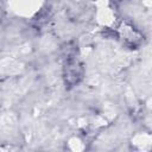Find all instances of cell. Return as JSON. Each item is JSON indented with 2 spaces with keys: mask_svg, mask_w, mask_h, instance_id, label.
Listing matches in <instances>:
<instances>
[{
  "mask_svg": "<svg viewBox=\"0 0 152 152\" xmlns=\"http://www.w3.org/2000/svg\"><path fill=\"white\" fill-rule=\"evenodd\" d=\"M95 19L104 27H110L115 24V12L110 6L109 0H96Z\"/></svg>",
  "mask_w": 152,
  "mask_h": 152,
  "instance_id": "cell-1",
  "label": "cell"
},
{
  "mask_svg": "<svg viewBox=\"0 0 152 152\" xmlns=\"http://www.w3.org/2000/svg\"><path fill=\"white\" fill-rule=\"evenodd\" d=\"M119 34L120 37L131 45H137L140 43L141 40V36L139 34V32L137 30H134L133 26L128 25V24H121L119 27Z\"/></svg>",
  "mask_w": 152,
  "mask_h": 152,
  "instance_id": "cell-2",
  "label": "cell"
}]
</instances>
